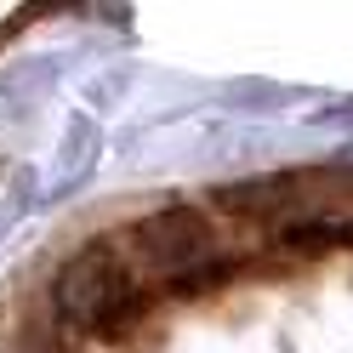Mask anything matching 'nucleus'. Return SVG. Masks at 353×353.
<instances>
[{
  "label": "nucleus",
  "mask_w": 353,
  "mask_h": 353,
  "mask_svg": "<svg viewBox=\"0 0 353 353\" xmlns=\"http://www.w3.org/2000/svg\"><path fill=\"white\" fill-rule=\"evenodd\" d=\"M52 314L85 342H120L148 314V285L120 256L114 239H92L52 274Z\"/></svg>",
  "instance_id": "1"
},
{
  "label": "nucleus",
  "mask_w": 353,
  "mask_h": 353,
  "mask_svg": "<svg viewBox=\"0 0 353 353\" xmlns=\"http://www.w3.org/2000/svg\"><path fill=\"white\" fill-rule=\"evenodd\" d=\"M347 183L325 171H285V176H256V183H234L216 194V205H228L234 216H256V223H307L319 205L330 211L336 205V194Z\"/></svg>",
  "instance_id": "3"
},
{
  "label": "nucleus",
  "mask_w": 353,
  "mask_h": 353,
  "mask_svg": "<svg viewBox=\"0 0 353 353\" xmlns=\"http://www.w3.org/2000/svg\"><path fill=\"white\" fill-rule=\"evenodd\" d=\"M114 245L137 268L143 285L194 291V285L223 279V268H228V239L200 205H160V211L137 216Z\"/></svg>",
  "instance_id": "2"
}]
</instances>
